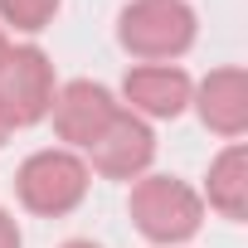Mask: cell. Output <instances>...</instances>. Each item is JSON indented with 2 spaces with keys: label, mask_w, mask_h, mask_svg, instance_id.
<instances>
[{
  "label": "cell",
  "mask_w": 248,
  "mask_h": 248,
  "mask_svg": "<svg viewBox=\"0 0 248 248\" xmlns=\"http://www.w3.org/2000/svg\"><path fill=\"white\" fill-rule=\"evenodd\" d=\"M127 214H132V229L151 248H190V238L204 229V200H200V190L185 185L180 175H156V170H146L141 180H132Z\"/></svg>",
  "instance_id": "6da1fadb"
},
{
  "label": "cell",
  "mask_w": 248,
  "mask_h": 248,
  "mask_svg": "<svg viewBox=\"0 0 248 248\" xmlns=\"http://www.w3.org/2000/svg\"><path fill=\"white\" fill-rule=\"evenodd\" d=\"M200 15L190 0H127L117 15V44L137 63H175L195 49Z\"/></svg>",
  "instance_id": "7a4b0ae2"
},
{
  "label": "cell",
  "mask_w": 248,
  "mask_h": 248,
  "mask_svg": "<svg viewBox=\"0 0 248 248\" xmlns=\"http://www.w3.org/2000/svg\"><path fill=\"white\" fill-rule=\"evenodd\" d=\"M93 190V170L78 151L68 146H44V151H30L15 170V200L20 209L39 214V219H63L73 214Z\"/></svg>",
  "instance_id": "3957f363"
},
{
  "label": "cell",
  "mask_w": 248,
  "mask_h": 248,
  "mask_svg": "<svg viewBox=\"0 0 248 248\" xmlns=\"http://www.w3.org/2000/svg\"><path fill=\"white\" fill-rule=\"evenodd\" d=\"M54 93H59L54 59L39 44H10L5 63H0V107H5L10 127L20 132V127H39V122H49Z\"/></svg>",
  "instance_id": "277c9868"
},
{
  "label": "cell",
  "mask_w": 248,
  "mask_h": 248,
  "mask_svg": "<svg viewBox=\"0 0 248 248\" xmlns=\"http://www.w3.org/2000/svg\"><path fill=\"white\" fill-rule=\"evenodd\" d=\"M122 112L117 93L107 83H93V78H68L59 83L54 93V107H49V122H54V137L68 146V151H88L102 132H107V122Z\"/></svg>",
  "instance_id": "5b68a950"
},
{
  "label": "cell",
  "mask_w": 248,
  "mask_h": 248,
  "mask_svg": "<svg viewBox=\"0 0 248 248\" xmlns=\"http://www.w3.org/2000/svg\"><path fill=\"white\" fill-rule=\"evenodd\" d=\"M83 161L102 180H122V185L141 180L151 170V161H156V132H151V122H141V117H132L127 107H122L107 122V132L83 151Z\"/></svg>",
  "instance_id": "8992f818"
},
{
  "label": "cell",
  "mask_w": 248,
  "mask_h": 248,
  "mask_svg": "<svg viewBox=\"0 0 248 248\" xmlns=\"http://www.w3.org/2000/svg\"><path fill=\"white\" fill-rule=\"evenodd\" d=\"M190 93H195V78L180 63H132L117 102L141 122H175L190 112Z\"/></svg>",
  "instance_id": "52a82bcc"
},
{
  "label": "cell",
  "mask_w": 248,
  "mask_h": 248,
  "mask_svg": "<svg viewBox=\"0 0 248 248\" xmlns=\"http://www.w3.org/2000/svg\"><path fill=\"white\" fill-rule=\"evenodd\" d=\"M190 107L200 112V122L224 137V141H243L248 132V73L238 63H224V68H209L195 93H190Z\"/></svg>",
  "instance_id": "ba28073f"
},
{
  "label": "cell",
  "mask_w": 248,
  "mask_h": 248,
  "mask_svg": "<svg viewBox=\"0 0 248 248\" xmlns=\"http://www.w3.org/2000/svg\"><path fill=\"white\" fill-rule=\"evenodd\" d=\"M200 200L219 219L243 224V214H248V146L243 141H224V151L209 161V175H204Z\"/></svg>",
  "instance_id": "9c48e42d"
},
{
  "label": "cell",
  "mask_w": 248,
  "mask_h": 248,
  "mask_svg": "<svg viewBox=\"0 0 248 248\" xmlns=\"http://www.w3.org/2000/svg\"><path fill=\"white\" fill-rule=\"evenodd\" d=\"M63 10V0H0V30L15 34H39L54 25V15Z\"/></svg>",
  "instance_id": "30bf717a"
},
{
  "label": "cell",
  "mask_w": 248,
  "mask_h": 248,
  "mask_svg": "<svg viewBox=\"0 0 248 248\" xmlns=\"http://www.w3.org/2000/svg\"><path fill=\"white\" fill-rule=\"evenodd\" d=\"M0 248H25V233H20V224L5 204H0Z\"/></svg>",
  "instance_id": "8fae6325"
},
{
  "label": "cell",
  "mask_w": 248,
  "mask_h": 248,
  "mask_svg": "<svg viewBox=\"0 0 248 248\" xmlns=\"http://www.w3.org/2000/svg\"><path fill=\"white\" fill-rule=\"evenodd\" d=\"M15 137V127H10V117H5V107H0V151H5V141Z\"/></svg>",
  "instance_id": "7c38bea8"
},
{
  "label": "cell",
  "mask_w": 248,
  "mask_h": 248,
  "mask_svg": "<svg viewBox=\"0 0 248 248\" xmlns=\"http://www.w3.org/2000/svg\"><path fill=\"white\" fill-rule=\"evenodd\" d=\"M59 248H102V243H93V238H68V243H59Z\"/></svg>",
  "instance_id": "4fadbf2b"
},
{
  "label": "cell",
  "mask_w": 248,
  "mask_h": 248,
  "mask_svg": "<svg viewBox=\"0 0 248 248\" xmlns=\"http://www.w3.org/2000/svg\"><path fill=\"white\" fill-rule=\"evenodd\" d=\"M5 54H10V34L0 30V63H5Z\"/></svg>",
  "instance_id": "5bb4252c"
}]
</instances>
